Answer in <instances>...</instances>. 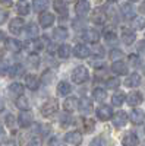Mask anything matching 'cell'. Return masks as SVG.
<instances>
[{
    "label": "cell",
    "mask_w": 145,
    "mask_h": 146,
    "mask_svg": "<svg viewBox=\"0 0 145 146\" xmlns=\"http://www.w3.org/2000/svg\"><path fill=\"white\" fill-rule=\"evenodd\" d=\"M70 78H72V82H75V83L81 85V83H85V82L90 79V73H88L87 67L78 66V67H75L74 70H72Z\"/></svg>",
    "instance_id": "cell-1"
},
{
    "label": "cell",
    "mask_w": 145,
    "mask_h": 146,
    "mask_svg": "<svg viewBox=\"0 0 145 146\" xmlns=\"http://www.w3.org/2000/svg\"><path fill=\"white\" fill-rule=\"evenodd\" d=\"M57 110H59V102L56 100H48L43 107H41V114L44 117H50L51 114L57 113Z\"/></svg>",
    "instance_id": "cell-2"
},
{
    "label": "cell",
    "mask_w": 145,
    "mask_h": 146,
    "mask_svg": "<svg viewBox=\"0 0 145 146\" xmlns=\"http://www.w3.org/2000/svg\"><path fill=\"white\" fill-rule=\"evenodd\" d=\"M97 117H98V120L101 121H106V120H110L113 117V110L112 107H108V105H101L97 108Z\"/></svg>",
    "instance_id": "cell-3"
},
{
    "label": "cell",
    "mask_w": 145,
    "mask_h": 146,
    "mask_svg": "<svg viewBox=\"0 0 145 146\" xmlns=\"http://www.w3.org/2000/svg\"><path fill=\"white\" fill-rule=\"evenodd\" d=\"M23 27H25V22H23V19L15 18V19H12L10 23H9V31L13 34V35H18V34L22 32Z\"/></svg>",
    "instance_id": "cell-4"
},
{
    "label": "cell",
    "mask_w": 145,
    "mask_h": 146,
    "mask_svg": "<svg viewBox=\"0 0 145 146\" xmlns=\"http://www.w3.org/2000/svg\"><path fill=\"white\" fill-rule=\"evenodd\" d=\"M106 19H107V15H106L104 9L97 7V9H94V10L91 12V21H92L94 23H98V25H101V23L106 22Z\"/></svg>",
    "instance_id": "cell-5"
},
{
    "label": "cell",
    "mask_w": 145,
    "mask_h": 146,
    "mask_svg": "<svg viewBox=\"0 0 145 146\" xmlns=\"http://www.w3.org/2000/svg\"><path fill=\"white\" fill-rule=\"evenodd\" d=\"M18 123L21 127H29L32 124V114L29 113V110H22L18 117Z\"/></svg>",
    "instance_id": "cell-6"
},
{
    "label": "cell",
    "mask_w": 145,
    "mask_h": 146,
    "mask_svg": "<svg viewBox=\"0 0 145 146\" xmlns=\"http://www.w3.org/2000/svg\"><path fill=\"white\" fill-rule=\"evenodd\" d=\"M82 38L84 41L91 42V44H97L100 40V32L97 29H85V32L82 34Z\"/></svg>",
    "instance_id": "cell-7"
},
{
    "label": "cell",
    "mask_w": 145,
    "mask_h": 146,
    "mask_svg": "<svg viewBox=\"0 0 145 146\" xmlns=\"http://www.w3.org/2000/svg\"><path fill=\"white\" fill-rule=\"evenodd\" d=\"M129 120L134 124H142L145 121V113L142 111V110H139V108L132 110V111L129 113Z\"/></svg>",
    "instance_id": "cell-8"
},
{
    "label": "cell",
    "mask_w": 145,
    "mask_h": 146,
    "mask_svg": "<svg viewBox=\"0 0 145 146\" xmlns=\"http://www.w3.org/2000/svg\"><path fill=\"white\" fill-rule=\"evenodd\" d=\"M65 142L67 145L76 146V145L82 143V136H81L79 131H69V133H66V136H65Z\"/></svg>",
    "instance_id": "cell-9"
},
{
    "label": "cell",
    "mask_w": 145,
    "mask_h": 146,
    "mask_svg": "<svg viewBox=\"0 0 145 146\" xmlns=\"http://www.w3.org/2000/svg\"><path fill=\"white\" fill-rule=\"evenodd\" d=\"M90 7L91 6H90L88 0H79V2L76 3V6H75V12H76L78 16H85V15H88Z\"/></svg>",
    "instance_id": "cell-10"
},
{
    "label": "cell",
    "mask_w": 145,
    "mask_h": 146,
    "mask_svg": "<svg viewBox=\"0 0 145 146\" xmlns=\"http://www.w3.org/2000/svg\"><path fill=\"white\" fill-rule=\"evenodd\" d=\"M126 100H128V104L132 105V107H136L139 104H142L144 98H142V94L138 92V91H132L128 96H126Z\"/></svg>",
    "instance_id": "cell-11"
},
{
    "label": "cell",
    "mask_w": 145,
    "mask_h": 146,
    "mask_svg": "<svg viewBox=\"0 0 145 146\" xmlns=\"http://www.w3.org/2000/svg\"><path fill=\"white\" fill-rule=\"evenodd\" d=\"M25 85L31 91H37L40 86V78L37 75H27L25 76Z\"/></svg>",
    "instance_id": "cell-12"
},
{
    "label": "cell",
    "mask_w": 145,
    "mask_h": 146,
    "mask_svg": "<svg viewBox=\"0 0 145 146\" xmlns=\"http://www.w3.org/2000/svg\"><path fill=\"white\" fill-rule=\"evenodd\" d=\"M122 40H123V42L126 45H132L135 42V40H136V34L132 29H129V28H123L122 29Z\"/></svg>",
    "instance_id": "cell-13"
},
{
    "label": "cell",
    "mask_w": 145,
    "mask_h": 146,
    "mask_svg": "<svg viewBox=\"0 0 145 146\" xmlns=\"http://www.w3.org/2000/svg\"><path fill=\"white\" fill-rule=\"evenodd\" d=\"M40 25L43 28H48V27H51L53 23H54V16L51 13H48V12H41V15H40Z\"/></svg>",
    "instance_id": "cell-14"
},
{
    "label": "cell",
    "mask_w": 145,
    "mask_h": 146,
    "mask_svg": "<svg viewBox=\"0 0 145 146\" xmlns=\"http://www.w3.org/2000/svg\"><path fill=\"white\" fill-rule=\"evenodd\" d=\"M90 53H91V50H90L85 44H78V45L74 48V54H75V57H78V58H87V57L90 56Z\"/></svg>",
    "instance_id": "cell-15"
},
{
    "label": "cell",
    "mask_w": 145,
    "mask_h": 146,
    "mask_svg": "<svg viewBox=\"0 0 145 146\" xmlns=\"http://www.w3.org/2000/svg\"><path fill=\"white\" fill-rule=\"evenodd\" d=\"M5 45H6V48H7L10 53H19V51L22 50L21 41H18V40H15V38H7L6 42H5Z\"/></svg>",
    "instance_id": "cell-16"
},
{
    "label": "cell",
    "mask_w": 145,
    "mask_h": 146,
    "mask_svg": "<svg viewBox=\"0 0 145 146\" xmlns=\"http://www.w3.org/2000/svg\"><path fill=\"white\" fill-rule=\"evenodd\" d=\"M128 121V114L125 111H117L114 115H113V126L114 127H122L126 124Z\"/></svg>",
    "instance_id": "cell-17"
},
{
    "label": "cell",
    "mask_w": 145,
    "mask_h": 146,
    "mask_svg": "<svg viewBox=\"0 0 145 146\" xmlns=\"http://www.w3.org/2000/svg\"><path fill=\"white\" fill-rule=\"evenodd\" d=\"M63 107H65V111L66 113H74V111H76V110H78L79 102H78L76 98H72V96H70V98H66Z\"/></svg>",
    "instance_id": "cell-18"
},
{
    "label": "cell",
    "mask_w": 145,
    "mask_h": 146,
    "mask_svg": "<svg viewBox=\"0 0 145 146\" xmlns=\"http://www.w3.org/2000/svg\"><path fill=\"white\" fill-rule=\"evenodd\" d=\"M141 76L138 75V73H132V75L125 80V85L126 86H129V88H136V86H139L141 85Z\"/></svg>",
    "instance_id": "cell-19"
},
{
    "label": "cell",
    "mask_w": 145,
    "mask_h": 146,
    "mask_svg": "<svg viewBox=\"0 0 145 146\" xmlns=\"http://www.w3.org/2000/svg\"><path fill=\"white\" fill-rule=\"evenodd\" d=\"M112 70L116 73V75H126V73H128V66H126L123 62L117 60V62H113Z\"/></svg>",
    "instance_id": "cell-20"
},
{
    "label": "cell",
    "mask_w": 145,
    "mask_h": 146,
    "mask_svg": "<svg viewBox=\"0 0 145 146\" xmlns=\"http://www.w3.org/2000/svg\"><path fill=\"white\" fill-rule=\"evenodd\" d=\"M57 92L60 96H66L72 92V86H70V83L66 82V80H62L59 85H57Z\"/></svg>",
    "instance_id": "cell-21"
},
{
    "label": "cell",
    "mask_w": 145,
    "mask_h": 146,
    "mask_svg": "<svg viewBox=\"0 0 145 146\" xmlns=\"http://www.w3.org/2000/svg\"><path fill=\"white\" fill-rule=\"evenodd\" d=\"M54 10L57 13H60L62 16H67V6L65 0H54Z\"/></svg>",
    "instance_id": "cell-22"
},
{
    "label": "cell",
    "mask_w": 145,
    "mask_h": 146,
    "mask_svg": "<svg viewBox=\"0 0 145 146\" xmlns=\"http://www.w3.org/2000/svg\"><path fill=\"white\" fill-rule=\"evenodd\" d=\"M122 15L126 18V19H132L135 16V7L132 6L130 3H125L122 6Z\"/></svg>",
    "instance_id": "cell-23"
},
{
    "label": "cell",
    "mask_w": 145,
    "mask_h": 146,
    "mask_svg": "<svg viewBox=\"0 0 145 146\" xmlns=\"http://www.w3.org/2000/svg\"><path fill=\"white\" fill-rule=\"evenodd\" d=\"M15 104H16V107H18L19 110H29V108H31L28 98H27V96H23V95L16 96V101H15Z\"/></svg>",
    "instance_id": "cell-24"
},
{
    "label": "cell",
    "mask_w": 145,
    "mask_h": 146,
    "mask_svg": "<svg viewBox=\"0 0 145 146\" xmlns=\"http://www.w3.org/2000/svg\"><path fill=\"white\" fill-rule=\"evenodd\" d=\"M25 35L28 38H37L38 36V27L35 25V23H28L27 28H25Z\"/></svg>",
    "instance_id": "cell-25"
},
{
    "label": "cell",
    "mask_w": 145,
    "mask_h": 146,
    "mask_svg": "<svg viewBox=\"0 0 145 146\" xmlns=\"http://www.w3.org/2000/svg\"><path fill=\"white\" fill-rule=\"evenodd\" d=\"M9 94L12 96H19V95L23 94V86L21 83H18V82L12 83V85H9Z\"/></svg>",
    "instance_id": "cell-26"
},
{
    "label": "cell",
    "mask_w": 145,
    "mask_h": 146,
    "mask_svg": "<svg viewBox=\"0 0 145 146\" xmlns=\"http://www.w3.org/2000/svg\"><path fill=\"white\" fill-rule=\"evenodd\" d=\"M57 54L60 58H67L70 54H72V48L69 44H63V45H60L57 48Z\"/></svg>",
    "instance_id": "cell-27"
},
{
    "label": "cell",
    "mask_w": 145,
    "mask_h": 146,
    "mask_svg": "<svg viewBox=\"0 0 145 146\" xmlns=\"http://www.w3.org/2000/svg\"><path fill=\"white\" fill-rule=\"evenodd\" d=\"M48 7V0H32V9L35 12H44Z\"/></svg>",
    "instance_id": "cell-28"
},
{
    "label": "cell",
    "mask_w": 145,
    "mask_h": 146,
    "mask_svg": "<svg viewBox=\"0 0 145 146\" xmlns=\"http://www.w3.org/2000/svg\"><path fill=\"white\" fill-rule=\"evenodd\" d=\"M139 143L138 136H135L134 133H128V135L123 137V145L125 146H136Z\"/></svg>",
    "instance_id": "cell-29"
},
{
    "label": "cell",
    "mask_w": 145,
    "mask_h": 146,
    "mask_svg": "<svg viewBox=\"0 0 145 146\" xmlns=\"http://www.w3.org/2000/svg\"><path fill=\"white\" fill-rule=\"evenodd\" d=\"M16 12H18L19 15H22V16L28 15V13H29V5L22 0V2H19V3L16 5Z\"/></svg>",
    "instance_id": "cell-30"
},
{
    "label": "cell",
    "mask_w": 145,
    "mask_h": 146,
    "mask_svg": "<svg viewBox=\"0 0 145 146\" xmlns=\"http://www.w3.org/2000/svg\"><path fill=\"white\" fill-rule=\"evenodd\" d=\"M25 73V69H23V66H21V64H15V66H10V69H9V75L10 76H19V75H23Z\"/></svg>",
    "instance_id": "cell-31"
},
{
    "label": "cell",
    "mask_w": 145,
    "mask_h": 146,
    "mask_svg": "<svg viewBox=\"0 0 145 146\" xmlns=\"http://www.w3.org/2000/svg\"><path fill=\"white\" fill-rule=\"evenodd\" d=\"M79 108L82 110L84 113H92V102L90 100H81L79 101Z\"/></svg>",
    "instance_id": "cell-32"
},
{
    "label": "cell",
    "mask_w": 145,
    "mask_h": 146,
    "mask_svg": "<svg viewBox=\"0 0 145 146\" xmlns=\"http://www.w3.org/2000/svg\"><path fill=\"white\" fill-rule=\"evenodd\" d=\"M123 102H125V94H122V92H117V94H114V95L112 96V104H113V105L120 107Z\"/></svg>",
    "instance_id": "cell-33"
},
{
    "label": "cell",
    "mask_w": 145,
    "mask_h": 146,
    "mask_svg": "<svg viewBox=\"0 0 145 146\" xmlns=\"http://www.w3.org/2000/svg\"><path fill=\"white\" fill-rule=\"evenodd\" d=\"M92 95H94V100H95V101H104L106 96H107L106 89H101V88H95Z\"/></svg>",
    "instance_id": "cell-34"
},
{
    "label": "cell",
    "mask_w": 145,
    "mask_h": 146,
    "mask_svg": "<svg viewBox=\"0 0 145 146\" xmlns=\"http://www.w3.org/2000/svg\"><path fill=\"white\" fill-rule=\"evenodd\" d=\"M53 35L56 40H66L67 38V31L63 29V28H56L53 31Z\"/></svg>",
    "instance_id": "cell-35"
},
{
    "label": "cell",
    "mask_w": 145,
    "mask_h": 146,
    "mask_svg": "<svg viewBox=\"0 0 145 146\" xmlns=\"http://www.w3.org/2000/svg\"><path fill=\"white\" fill-rule=\"evenodd\" d=\"M130 22H132V28H135V29H141L145 25V19H142L139 16H134L130 19Z\"/></svg>",
    "instance_id": "cell-36"
},
{
    "label": "cell",
    "mask_w": 145,
    "mask_h": 146,
    "mask_svg": "<svg viewBox=\"0 0 145 146\" xmlns=\"http://www.w3.org/2000/svg\"><path fill=\"white\" fill-rule=\"evenodd\" d=\"M27 62H28L32 67H38V64H40V57H38V54H35V53L32 51V53L28 56Z\"/></svg>",
    "instance_id": "cell-37"
},
{
    "label": "cell",
    "mask_w": 145,
    "mask_h": 146,
    "mask_svg": "<svg viewBox=\"0 0 145 146\" xmlns=\"http://www.w3.org/2000/svg\"><path fill=\"white\" fill-rule=\"evenodd\" d=\"M119 85H120V80L117 78H110V79H107V82H106V86L108 89H116V88H119Z\"/></svg>",
    "instance_id": "cell-38"
},
{
    "label": "cell",
    "mask_w": 145,
    "mask_h": 146,
    "mask_svg": "<svg viewBox=\"0 0 145 146\" xmlns=\"http://www.w3.org/2000/svg\"><path fill=\"white\" fill-rule=\"evenodd\" d=\"M104 40H106L108 44H116V42H117V35H116L113 31H110V32H106V35H104Z\"/></svg>",
    "instance_id": "cell-39"
},
{
    "label": "cell",
    "mask_w": 145,
    "mask_h": 146,
    "mask_svg": "<svg viewBox=\"0 0 145 146\" xmlns=\"http://www.w3.org/2000/svg\"><path fill=\"white\" fill-rule=\"evenodd\" d=\"M43 82L44 83H51L53 82V78H54V73L51 72V70H45L44 73H43Z\"/></svg>",
    "instance_id": "cell-40"
},
{
    "label": "cell",
    "mask_w": 145,
    "mask_h": 146,
    "mask_svg": "<svg viewBox=\"0 0 145 146\" xmlns=\"http://www.w3.org/2000/svg\"><path fill=\"white\" fill-rule=\"evenodd\" d=\"M129 63L132 66H141L142 64V60H141V57L138 54H130L129 56Z\"/></svg>",
    "instance_id": "cell-41"
},
{
    "label": "cell",
    "mask_w": 145,
    "mask_h": 146,
    "mask_svg": "<svg viewBox=\"0 0 145 146\" xmlns=\"http://www.w3.org/2000/svg\"><path fill=\"white\" fill-rule=\"evenodd\" d=\"M35 131H38L40 135H47L48 131H50V126H47V124H38V126H35Z\"/></svg>",
    "instance_id": "cell-42"
},
{
    "label": "cell",
    "mask_w": 145,
    "mask_h": 146,
    "mask_svg": "<svg viewBox=\"0 0 145 146\" xmlns=\"http://www.w3.org/2000/svg\"><path fill=\"white\" fill-rule=\"evenodd\" d=\"M84 126H85V130L90 133V131H94V129H95V121L94 120H91V118H87L85 121H84Z\"/></svg>",
    "instance_id": "cell-43"
},
{
    "label": "cell",
    "mask_w": 145,
    "mask_h": 146,
    "mask_svg": "<svg viewBox=\"0 0 145 146\" xmlns=\"http://www.w3.org/2000/svg\"><path fill=\"white\" fill-rule=\"evenodd\" d=\"M6 124H7L9 129H15V126H16V120H15V117L12 115V114H7V115H6Z\"/></svg>",
    "instance_id": "cell-44"
},
{
    "label": "cell",
    "mask_w": 145,
    "mask_h": 146,
    "mask_svg": "<svg viewBox=\"0 0 145 146\" xmlns=\"http://www.w3.org/2000/svg\"><path fill=\"white\" fill-rule=\"evenodd\" d=\"M92 53H94L97 57H100V58H101V57H104V48H103L101 45H95V47H94V50H92Z\"/></svg>",
    "instance_id": "cell-45"
},
{
    "label": "cell",
    "mask_w": 145,
    "mask_h": 146,
    "mask_svg": "<svg viewBox=\"0 0 145 146\" xmlns=\"http://www.w3.org/2000/svg\"><path fill=\"white\" fill-rule=\"evenodd\" d=\"M104 12H106L107 16H114V15H116V9H114V6H112V5H107V6L104 7Z\"/></svg>",
    "instance_id": "cell-46"
},
{
    "label": "cell",
    "mask_w": 145,
    "mask_h": 146,
    "mask_svg": "<svg viewBox=\"0 0 145 146\" xmlns=\"http://www.w3.org/2000/svg\"><path fill=\"white\" fill-rule=\"evenodd\" d=\"M122 56H123V53L120 51V50H117V48H116V50H112V51H110V58H112V60H119Z\"/></svg>",
    "instance_id": "cell-47"
},
{
    "label": "cell",
    "mask_w": 145,
    "mask_h": 146,
    "mask_svg": "<svg viewBox=\"0 0 145 146\" xmlns=\"http://www.w3.org/2000/svg\"><path fill=\"white\" fill-rule=\"evenodd\" d=\"M70 117L69 115H66V114H63L62 117H60V123H62V126H70Z\"/></svg>",
    "instance_id": "cell-48"
},
{
    "label": "cell",
    "mask_w": 145,
    "mask_h": 146,
    "mask_svg": "<svg viewBox=\"0 0 145 146\" xmlns=\"http://www.w3.org/2000/svg\"><path fill=\"white\" fill-rule=\"evenodd\" d=\"M10 66H7L6 63H0V75H7Z\"/></svg>",
    "instance_id": "cell-49"
},
{
    "label": "cell",
    "mask_w": 145,
    "mask_h": 146,
    "mask_svg": "<svg viewBox=\"0 0 145 146\" xmlns=\"http://www.w3.org/2000/svg\"><path fill=\"white\" fill-rule=\"evenodd\" d=\"M7 12L6 10H3V9H0V25H2V23H5L6 21H7Z\"/></svg>",
    "instance_id": "cell-50"
},
{
    "label": "cell",
    "mask_w": 145,
    "mask_h": 146,
    "mask_svg": "<svg viewBox=\"0 0 145 146\" xmlns=\"http://www.w3.org/2000/svg\"><path fill=\"white\" fill-rule=\"evenodd\" d=\"M136 50H138L141 54H145V40H142V41H139V42L136 44Z\"/></svg>",
    "instance_id": "cell-51"
},
{
    "label": "cell",
    "mask_w": 145,
    "mask_h": 146,
    "mask_svg": "<svg viewBox=\"0 0 145 146\" xmlns=\"http://www.w3.org/2000/svg\"><path fill=\"white\" fill-rule=\"evenodd\" d=\"M104 143H106L104 139H94V142H92V145H104Z\"/></svg>",
    "instance_id": "cell-52"
},
{
    "label": "cell",
    "mask_w": 145,
    "mask_h": 146,
    "mask_svg": "<svg viewBox=\"0 0 145 146\" xmlns=\"http://www.w3.org/2000/svg\"><path fill=\"white\" fill-rule=\"evenodd\" d=\"M3 137H5V129H3V126H0V142L3 140Z\"/></svg>",
    "instance_id": "cell-53"
},
{
    "label": "cell",
    "mask_w": 145,
    "mask_h": 146,
    "mask_svg": "<svg viewBox=\"0 0 145 146\" xmlns=\"http://www.w3.org/2000/svg\"><path fill=\"white\" fill-rule=\"evenodd\" d=\"M0 3L5 5V6H10L12 5V0H0Z\"/></svg>",
    "instance_id": "cell-54"
},
{
    "label": "cell",
    "mask_w": 145,
    "mask_h": 146,
    "mask_svg": "<svg viewBox=\"0 0 145 146\" xmlns=\"http://www.w3.org/2000/svg\"><path fill=\"white\" fill-rule=\"evenodd\" d=\"M139 12H141V13H144V15H145V2H144V3H142V5L139 6Z\"/></svg>",
    "instance_id": "cell-55"
},
{
    "label": "cell",
    "mask_w": 145,
    "mask_h": 146,
    "mask_svg": "<svg viewBox=\"0 0 145 146\" xmlns=\"http://www.w3.org/2000/svg\"><path fill=\"white\" fill-rule=\"evenodd\" d=\"M3 110H5V101H3L2 98H0V113H2Z\"/></svg>",
    "instance_id": "cell-56"
},
{
    "label": "cell",
    "mask_w": 145,
    "mask_h": 146,
    "mask_svg": "<svg viewBox=\"0 0 145 146\" xmlns=\"http://www.w3.org/2000/svg\"><path fill=\"white\" fill-rule=\"evenodd\" d=\"M5 40V34H3V31H0V41H3Z\"/></svg>",
    "instance_id": "cell-57"
},
{
    "label": "cell",
    "mask_w": 145,
    "mask_h": 146,
    "mask_svg": "<svg viewBox=\"0 0 145 146\" xmlns=\"http://www.w3.org/2000/svg\"><path fill=\"white\" fill-rule=\"evenodd\" d=\"M48 143H50V145H54V143H57V139L54 137V139H51L50 142H48Z\"/></svg>",
    "instance_id": "cell-58"
},
{
    "label": "cell",
    "mask_w": 145,
    "mask_h": 146,
    "mask_svg": "<svg viewBox=\"0 0 145 146\" xmlns=\"http://www.w3.org/2000/svg\"><path fill=\"white\" fill-rule=\"evenodd\" d=\"M66 3H74V2H76V0H65Z\"/></svg>",
    "instance_id": "cell-59"
},
{
    "label": "cell",
    "mask_w": 145,
    "mask_h": 146,
    "mask_svg": "<svg viewBox=\"0 0 145 146\" xmlns=\"http://www.w3.org/2000/svg\"><path fill=\"white\" fill-rule=\"evenodd\" d=\"M129 2H139V0H129Z\"/></svg>",
    "instance_id": "cell-60"
},
{
    "label": "cell",
    "mask_w": 145,
    "mask_h": 146,
    "mask_svg": "<svg viewBox=\"0 0 145 146\" xmlns=\"http://www.w3.org/2000/svg\"><path fill=\"white\" fill-rule=\"evenodd\" d=\"M142 72H144V75H145V66H144V69H142Z\"/></svg>",
    "instance_id": "cell-61"
},
{
    "label": "cell",
    "mask_w": 145,
    "mask_h": 146,
    "mask_svg": "<svg viewBox=\"0 0 145 146\" xmlns=\"http://www.w3.org/2000/svg\"><path fill=\"white\" fill-rule=\"evenodd\" d=\"M112 2H117V0H112Z\"/></svg>",
    "instance_id": "cell-62"
}]
</instances>
